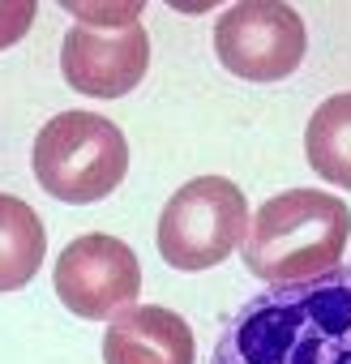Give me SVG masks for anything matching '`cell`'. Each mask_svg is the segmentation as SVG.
<instances>
[{"instance_id": "6da1fadb", "label": "cell", "mask_w": 351, "mask_h": 364, "mask_svg": "<svg viewBox=\"0 0 351 364\" xmlns=\"http://www.w3.org/2000/svg\"><path fill=\"white\" fill-rule=\"evenodd\" d=\"M210 364H351V270L249 296Z\"/></svg>"}, {"instance_id": "52a82bcc", "label": "cell", "mask_w": 351, "mask_h": 364, "mask_svg": "<svg viewBox=\"0 0 351 364\" xmlns=\"http://www.w3.org/2000/svg\"><path fill=\"white\" fill-rule=\"evenodd\" d=\"M150 69V35L141 22L120 31L73 26L60 48V73L73 90L90 99H120L129 95Z\"/></svg>"}, {"instance_id": "9c48e42d", "label": "cell", "mask_w": 351, "mask_h": 364, "mask_svg": "<svg viewBox=\"0 0 351 364\" xmlns=\"http://www.w3.org/2000/svg\"><path fill=\"white\" fill-rule=\"evenodd\" d=\"M48 257L43 219L14 193H0V296L26 287Z\"/></svg>"}, {"instance_id": "30bf717a", "label": "cell", "mask_w": 351, "mask_h": 364, "mask_svg": "<svg viewBox=\"0 0 351 364\" xmlns=\"http://www.w3.org/2000/svg\"><path fill=\"white\" fill-rule=\"evenodd\" d=\"M308 167L338 189H351V90L330 95L304 129Z\"/></svg>"}, {"instance_id": "3957f363", "label": "cell", "mask_w": 351, "mask_h": 364, "mask_svg": "<svg viewBox=\"0 0 351 364\" xmlns=\"http://www.w3.org/2000/svg\"><path fill=\"white\" fill-rule=\"evenodd\" d=\"M31 167L39 189L56 202L90 206L120 189L129 171V141L120 124L99 112H60L39 129Z\"/></svg>"}, {"instance_id": "8fae6325", "label": "cell", "mask_w": 351, "mask_h": 364, "mask_svg": "<svg viewBox=\"0 0 351 364\" xmlns=\"http://www.w3.org/2000/svg\"><path fill=\"white\" fill-rule=\"evenodd\" d=\"M35 14L39 9L31 5V0H0V48H14L31 31Z\"/></svg>"}, {"instance_id": "277c9868", "label": "cell", "mask_w": 351, "mask_h": 364, "mask_svg": "<svg viewBox=\"0 0 351 364\" xmlns=\"http://www.w3.org/2000/svg\"><path fill=\"white\" fill-rule=\"evenodd\" d=\"M249 232V202L236 180L198 176L180 185L158 215V253L176 270H210L227 262Z\"/></svg>"}, {"instance_id": "5b68a950", "label": "cell", "mask_w": 351, "mask_h": 364, "mask_svg": "<svg viewBox=\"0 0 351 364\" xmlns=\"http://www.w3.org/2000/svg\"><path fill=\"white\" fill-rule=\"evenodd\" d=\"M215 52L223 69L244 82H279L300 69L308 52V35L291 5L244 0L215 22Z\"/></svg>"}, {"instance_id": "ba28073f", "label": "cell", "mask_w": 351, "mask_h": 364, "mask_svg": "<svg viewBox=\"0 0 351 364\" xmlns=\"http://www.w3.org/2000/svg\"><path fill=\"white\" fill-rule=\"evenodd\" d=\"M103 364H193V330L163 304H129L107 321Z\"/></svg>"}, {"instance_id": "8992f818", "label": "cell", "mask_w": 351, "mask_h": 364, "mask_svg": "<svg viewBox=\"0 0 351 364\" xmlns=\"http://www.w3.org/2000/svg\"><path fill=\"white\" fill-rule=\"evenodd\" d=\"M52 283L60 304L73 317L107 321L141 296V262L124 240L107 232H90L65 245V253L56 257Z\"/></svg>"}, {"instance_id": "7a4b0ae2", "label": "cell", "mask_w": 351, "mask_h": 364, "mask_svg": "<svg viewBox=\"0 0 351 364\" xmlns=\"http://www.w3.org/2000/svg\"><path fill=\"white\" fill-rule=\"evenodd\" d=\"M351 236V210L334 193L287 189L270 198L244 232V270L270 287L338 270Z\"/></svg>"}]
</instances>
